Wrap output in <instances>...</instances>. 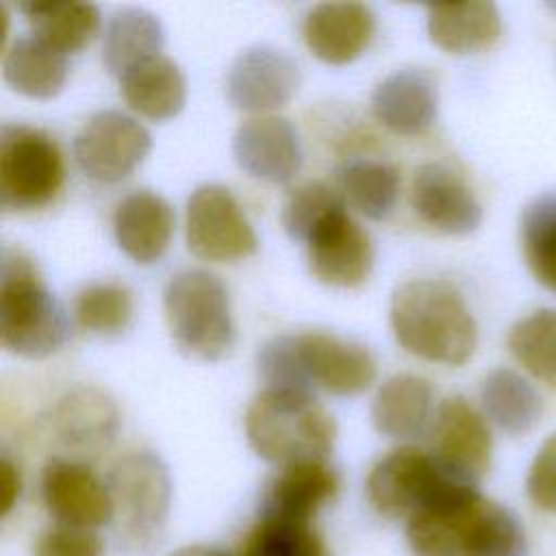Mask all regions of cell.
<instances>
[{"label":"cell","mask_w":556,"mask_h":556,"mask_svg":"<svg viewBox=\"0 0 556 556\" xmlns=\"http://www.w3.org/2000/svg\"><path fill=\"white\" fill-rule=\"evenodd\" d=\"M417 556H526L521 521L478 486L454 482L406 521Z\"/></svg>","instance_id":"obj_1"},{"label":"cell","mask_w":556,"mask_h":556,"mask_svg":"<svg viewBox=\"0 0 556 556\" xmlns=\"http://www.w3.org/2000/svg\"><path fill=\"white\" fill-rule=\"evenodd\" d=\"M389 319L397 343L421 361L458 367L476 352V319L463 293L447 280L419 278L400 285Z\"/></svg>","instance_id":"obj_2"},{"label":"cell","mask_w":556,"mask_h":556,"mask_svg":"<svg viewBox=\"0 0 556 556\" xmlns=\"http://www.w3.org/2000/svg\"><path fill=\"white\" fill-rule=\"evenodd\" d=\"M245 437L256 456L280 467L326 463L337 424L311 393L263 389L245 410Z\"/></svg>","instance_id":"obj_3"},{"label":"cell","mask_w":556,"mask_h":556,"mask_svg":"<svg viewBox=\"0 0 556 556\" xmlns=\"http://www.w3.org/2000/svg\"><path fill=\"white\" fill-rule=\"evenodd\" d=\"M67 334V315L33 261L17 250H4L0 274L2 348L24 358H46L61 350Z\"/></svg>","instance_id":"obj_4"},{"label":"cell","mask_w":556,"mask_h":556,"mask_svg":"<svg viewBox=\"0 0 556 556\" xmlns=\"http://www.w3.org/2000/svg\"><path fill=\"white\" fill-rule=\"evenodd\" d=\"M115 541L128 556H150L163 541L172 508V478L148 450L124 454L109 471Z\"/></svg>","instance_id":"obj_5"},{"label":"cell","mask_w":556,"mask_h":556,"mask_svg":"<svg viewBox=\"0 0 556 556\" xmlns=\"http://www.w3.org/2000/svg\"><path fill=\"white\" fill-rule=\"evenodd\" d=\"M163 313L174 343L198 361H219L235 345L226 285L206 269H182L163 289Z\"/></svg>","instance_id":"obj_6"},{"label":"cell","mask_w":556,"mask_h":556,"mask_svg":"<svg viewBox=\"0 0 556 556\" xmlns=\"http://www.w3.org/2000/svg\"><path fill=\"white\" fill-rule=\"evenodd\" d=\"M65 180L59 143L33 126L0 130V204L9 211H33L50 204Z\"/></svg>","instance_id":"obj_7"},{"label":"cell","mask_w":556,"mask_h":556,"mask_svg":"<svg viewBox=\"0 0 556 556\" xmlns=\"http://www.w3.org/2000/svg\"><path fill=\"white\" fill-rule=\"evenodd\" d=\"M454 482L460 480L452 478L430 452L397 447L371 467L365 489L376 513L387 519L408 521Z\"/></svg>","instance_id":"obj_8"},{"label":"cell","mask_w":556,"mask_h":556,"mask_svg":"<svg viewBox=\"0 0 556 556\" xmlns=\"http://www.w3.org/2000/svg\"><path fill=\"white\" fill-rule=\"evenodd\" d=\"M185 235L191 254L211 263H235L258 250L250 219L222 185H202L189 195Z\"/></svg>","instance_id":"obj_9"},{"label":"cell","mask_w":556,"mask_h":556,"mask_svg":"<svg viewBox=\"0 0 556 556\" xmlns=\"http://www.w3.org/2000/svg\"><path fill=\"white\" fill-rule=\"evenodd\" d=\"M152 137L135 117L119 111L91 115L74 137L72 152L78 169L104 185L128 178L148 156Z\"/></svg>","instance_id":"obj_10"},{"label":"cell","mask_w":556,"mask_h":556,"mask_svg":"<svg viewBox=\"0 0 556 556\" xmlns=\"http://www.w3.org/2000/svg\"><path fill=\"white\" fill-rule=\"evenodd\" d=\"M430 454L452 478L478 484L493 458V437L484 415L465 397L443 400L432 421Z\"/></svg>","instance_id":"obj_11"},{"label":"cell","mask_w":556,"mask_h":556,"mask_svg":"<svg viewBox=\"0 0 556 556\" xmlns=\"http://www.w3.org/2000/svg\"><path fill=\"white\" fill-rule=\"evenodd\" d=\"M300 80V67L285 50L252 46L232 61L226 74V98L239 111L271 115L291 102Z\"/></svg>","instance_id":"obj_12"},{"label":"cell","mask_w":556,"mask_h":556,"mask_svg":"<svg viewBox=\"0 0 556 556\" xmlns=\"http://www.w3.org/2000/svg\"><path fill=\"white\" fill-rule=\"evenodd\" d=\"M304 245L311 274L330 287H358L374 267V243L345 208L326 217Z\"/></svg>","instance_id":"obj_13"},{"label":"cell","mask_w":556,"mask_h":556,"mask_svg":"<svg viewBox=\"0 0 556 556\" xmlns=\"http://www.w3.org/2000/svg\"><path fill=\"white\" fill-rule=\"evenodd\" d=\"M293 341L308 387L334 395H356L376 380V361L361 343L321 330L295 334Z\"/></svg>","instance_id":"obj_14"},{"label":"cell","mask_w":556,"mask_h":556,"mask_svg":"<svg viewBox=\"0 0 556 556\" xmlns=\"http://www.w3.org/2000/svg\"><path fill=\"white\" fill-rule=\"evenodd\" d=\"M41 497L61 526L93 530L113 521L109 484L83 463L48 460L41 473Z\"/></svg>","instance_id":"obj_15"},{"label":"cell","mask_w":556,"mask_h":556,"mask_svg":"<svg viewBox=\"0 0 556 556\" xmlns=\"http://www.w3.org/2000/svg\"><path fill=\"white\" fill-rule=\"evenodd\" d=\"M232 156L248 176L285 185L302 167L300 135L285 117L252 115L235 130Z\"/></svg>","instance_id":"obj_16"},{"label":"cell","mask_w":556,"mask_h":556,"mask_svg":"<svg viewBox=\"0 0 556 556\" xmlns=\"http://www.w3.org/2000/svg\"><path fill=\"white\" fill-rule=\"evenodd\" d=\"M410 204L424 224L445 235H469L482 222L476 193L443 163H424L415 169Z\"/></svg>","instance_id":"obj_17"},{"label":"cell","mask_w":556,"mask_h":556,"mask_svg":"<svg viewBox=\"0 0 556 556\" xmlns=\"http://www.w3.org/2000/svg\"><path fill=\"white\" fill-rule=\"evenodd\" d=\"M439 111V85L424 67H404L382 78L371 93V113L387 130L404 137L426 132Z\"/></svg>","instance_id":"obj_18"},{"label":"cell","mask_w":556,"mask_h":556,"mask_svg":"<svg viewBox=\"0 0 556 556\" xmlns=\"http://www.w3.org/2000/svg\"><path fill=\"white\" fill-rule=\"evenodd\" d=\"M374 11L361 2H321L313 7L302 26L306 48L328 65H348L371 43Z\"/></svg>","instance_id":"obj_19"},{"label":"cell","mask_w":556,"mask_h":556,"mask_svg":"<svg viewBox=\"0 0 556 556\" xmlns=\"http://www.w3.org/2000/svg\"><path fill=\"white\" fill-rule=\"evenodd\" d=\"M172 204L148 189L126 195L113 213V237L119 250L139 265L159 261L174 235Z\"/></svg>","instance_id":"obj_20"},{"label":"cell","mask_w":556,"mask_h":556,"mask_svg":"<svg viewBox=\"0 0 556 556\" xmlns=\"http://www.w3.org/2000/svg\"><path fill=\"white\" fill-rule=\"evenodd\" d=\"M50 424L61 445L93 454L115 439L119 413L113 400L100 389L78 387L59 400Z\"/></svg>","instance_id":"obj_21"},{"label":"cell","mask_w":556,"mask_h":556,"mask_svg":"<svg viewBox=\"0 0 556 556\" xmlns=\"http://www.w3.org/2000/svg\"><path fill=\"white\" fill-rule=\"evenodd\" d=\"M339 478L326 463H298L282 467L269 482L261 517L311 523V519L337 495Z\"/></svg>","instance_id":"obj_22"},{"label":"cell","mask_w":556,"mask_h":556,"mask_svg":"<svg viewBox=\"0 0 556 556\" xmlns=\"http://www.w3.org/2000/svg\"><path fill=\"white\" fill-rule=\"evenodd\" d=\"M426 30L430 41L447 54L489 50L502 35V15L493 2L437 4L428 9Z\"/></svg>","instance_id":"obj_23"},{"label":"cell","mask_w":556,"mask_h":556,"mask_svg":"<svg viewBox=\"0 0 556 556\" xmlns=\"http://www.w3.org/2000/svg\"><path fill=\"white\" fill-rule=\"evenodd\" d=\"M119 89L135 113L154 122L176 117L187 102V80L180 67L163 54L128 70L119 78Z\"/></svg>","instance_id":"obj_24"},{"label":"cell","mask_w":556,"mask_h":556,"mask_svg":"<svg viewBox=\"0 0 556 556\" xmlns=\"http://www.w3.org/2000/svg\"><path fill=\"white\" fill-rule=\"evenodd\" d=\"M2 76L22 96L54 98L67 80V59L35 33L17 37L2 56Z\"/></svg>","instance_id":"obj_25"},{"label":"cell","mask_w":556,"mask_h":556,"mask_svg":"<svg viewBox=\"0 0 556 556\" xmlns=\"http://www.w3.org/2000/svg\"><path fill=\"white\" fill-rule=\"evenodd\" d=\"M432 387L415 374H397L382 382L371 402V424L389 439L417 437L430 417Z\"/></svg>","instance_id":"obj_26"},{"label":"cell","mask_w":556,"mask_h":556,"mask_svg":"<svg viewBox=\"0 0 556 556\" xmlns=\"http://www.w3.org/2000/svg\"><path fill=\"white\" fill-rule=\"evenodd\" d=\"M163 41L165 30L154 13L137 7L117 9L104 26L102 63L122 78L139 63L159 56Z\"/></svg>","instance_id":"obj_27"},{"label":"cell","mask_w":556,"mask_h":556,"mask_svg":"<svg viewBox=\"0 0 556 556\" xmlns=\"http://www.w3.org/2000/svg\"><path fill=\"white\" fill-rule=\"evenodd\" d=\"M480 404L489 421L502 432L521 437L543 417V395L515 369H493L480 387Z\"/></svg>","instance_id":"obj_28"},{"label":"cell","mask_w":556,"mask_h":556,"mask_svg":"<svg viewBox=\"0 0 556 556\" xmlns=\"http://www.w3.org/2000/svg\"><path fill=\"white\" fill-rule=\"evenodd\" d=\"M17 9L33 22L35 35L63 54L89 46L100 30V11L91 2L30 0Z\"/></svg>","instance_id":"obj_29"},{"label":"cell","mask_w":556,"mask_h":556,"mask_svg":"<svg viewBox=\"0 0 556 556\" xmlns=\"http://www.w3.org/2000/svg\"><path fill=\"white\" fill-rule=\"evenodd\" d=\"M343 200L369 219H384L400 195V172L395 165L371 159H352L337 169Z\"/></svg>","instance_id":"obj_30"},{"label":"cell","mask_w":556,"mask_h":556,"mask_svg":"<svg viewBox=\"0 0 556 556\" xmlns=\"http://www.w3.org/2000/svg\"><path fill=\"white\" fill-rule=\"evenodd\" d=\"M521 254L532 276L556 291V191L536 195L519 219Z\"/></svg>","instance_id":"obj_31"},{"label":"cell","mask_w":556,"mask_h":556,"mask_svg":"<svg viewBox=\"0 0 556 556\" xmlns=\"http://www.w3.org/2000/svg\"><path fill=\"white\" fill-rule=\"evenodd\" d=\"M506 345L530 376L556 384V308H536L515 321Z\"/></svg>","instance_id":"obj_32"},{"label":"cell","mask_w":556,"mask_h":556,"mask_svg":"<svg viewBox=\"0 0 556 556\" xmlns=\"http://www.w3.org/2000/svg\"><path fill=\"white\" fill-rule=\"evenodd\" d=\"M76 324L93 334H117L132 319V295L117 282H93L74 302Z\"/></svg>","instance_id":"obj_33"},{"label":"cell","mask_w":556,"mask_h":556,"mask_svg":"<svg viewBox=\"0 0 556 556\" xmlns=\"http://www.w3.org/2000/svg\"><path fill=\"white\" fill-rule=\"evenodd\" d=\"M239 556H328V547L311 523L261 517Z\"/></svg>","instance_id":"obj_34"},{"label":"cell","mask_w":556,"mask_h":556,"mask_svg":"<svg viewBox=\"0 0 556 556\" xmlns=\"http://www.w3.org/2000/svg\"><path fill=\"white\" fill-rule=\"evenodd\" d=\"M341 208H345V200L339 191L326 182H306L287 198L280 222L293 241L306 243L311 232Z\"/></svg>","instance_id":"obj_35"},{"label":"cell","mask_w":556,"mask_h":556,"mask_svg":"<svg viewBox=\"0 0 556 556\" xmlns=\"http://www.w3.org/2000/svg\"><path fill=\"white\" fill-rule=\"evenodd\" d=\"M258 374L267 382V389H291V391L311 393V387L300 367L295 341L291 334L274 337L261 348Z\"/></svg>","instance_id":"obj_36"},{"label":"cell","mask_w":556,"mask_h":556,"mask_svg":"<svg viewBox=\"0 0 556 556\" xmlns=\"http://www.w3.org/2000/svg\"><path fill=\"white\" fill-rule=\"evenodd\" d=\"M526 493L539 510L556 515V432L539 445L528 467Z\"/></svg>","instance_id":"obj_37"},{"label":"cell","mask_w":556,"mask_h":556,"mask_svg":"<svg viewBox=\"0 0 556 556\" xmlns=\"http://www.w3.org/2000/svg\"><path fill=\"white\" fill-rule=\"evenodd\" d=\"M102 539L93 530L54 526L39 534L33 545V556H102Z\"/></svg>","instance_id":"obj_38"},{"label":"cell","mask_w":556,"mask_h":556,"mask_svg":"<svg viewBox=\"0 0 556 556\" xmlns=\"http://www.w3.org/2000/svg\"><path fill=\"white\" fill-rule=\"evenodd\" d=\"M20 493H22L20 467L9 456H2V460H0V517H7L13 510Z\"/></svg>","instance_id":"obj_39"},{"label":"cell","mask_w":556,"mask_h":556,"mask_svg":"<svg viewBox=\"0 0 556 556\" xmlns=\"http://www.w3.org/2000/svg\"><path fill=\"white\" fill-rule=\"evenodd\" d=\"M169 556H230V554L219 549V547H215V545L195 543V545H182V547L174 549Z\"/></svg>","instance_id":"obj_40"}]
</instances>
